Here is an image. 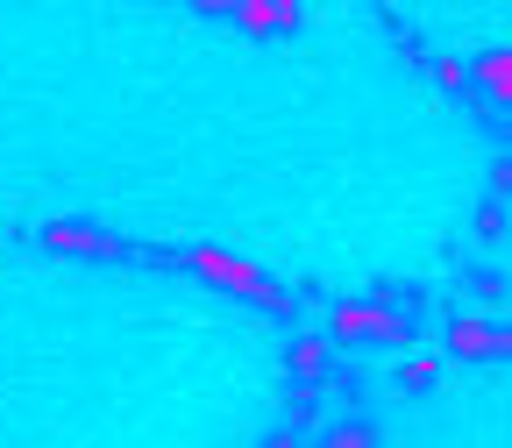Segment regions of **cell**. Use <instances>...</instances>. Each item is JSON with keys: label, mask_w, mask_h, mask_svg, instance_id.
<instances>
[{"label": "cell", "mask_w": 512, "mask_h": 448, "mask_svg": "<svg viewBox=\"0 0 512 448\" xmlns=\"http://www.w3.org/2000/svg\"><path fill=\"white\" fill-rule=\"evenodd\" d=\"M43 249H50V256H86V264H100V256H114V235H100L93 221H50V228H43Z\"/></svg>", "instance_id": "cell-3"}, {"label": "cell", "mask_w": 512, "mask_h": 448, "mask_svg": "<svg viewBox=\"0 0 512 448\" xmlns=\"http://www.w3.org/2000/svg\"><path fill=\"white\" fill-rule=\"evenodd\" d=\"M192 8H200V15H235L242 0H192Z\"/></svg>", "instance_id": "cell-9"}, {"label": "cell", "mask_w": 512, "mask_h": 448, "mask_svg": "<svg viewBox=\"0 0 512 448\" xmlns=\"http://www.w3.org/2000/svg\"><path fill=\"white\" fill-rule=\"evenodd\" d=\"M448 356H456V363H491V356H512V328H491V320L477 313H463L456 320V328H448Z\"/></svg>", "instance_id": "cell-2"}, {"label": "cell", "mask_w": 512, "mask_h": 448, "mask_svg": "<svg viewBox=\"0 0 512 448\" xmlns=\"http://www.w3.org/2000/svg\"><path fill=\"white\" fill-rule=\"evenodd\" d=\"M328 441H342V448H356V441H377V427H335Z\"/></svg>", "instance_id": "cell-8"}, {"label": "cell", "mask_w": 512, "mask_h": 448, "mask_svg": "<svg viewBox=\"0 0 512 448\" xmlns=\"http://www.w3.org/2000/svg\"><path fill=\"white\" fill-rule=\"evenodd\" d=\"M192 271H200V278H214L221 292H242V299H278L271 292V278L264 271H256V264H242V256H228V249H192Z\"/></svg>", "instance_id": "cell-1"}, {"label": "cell", "mask_w": 512, "mask_h": 448, "mask_svg": "<svg viewBox=\"0 0 512 448\" xmlns=\"http://www.w3.org/2000/svg\"><path fill=\"white\" fill-rule=\"evenodd\" d=\"M299 0H242V8H235V22L249 29V36H292L299 29Z\"/></svg>", "instance_id": "cell-4"}, {"label": "cell", "mask_w": 512, "mask_h": 448, "mask_svg": "<svg viewBox=\"0 0 512 448\" xmlns=\"http://www.w3.org/2000/svg\"><path fill=\"white\" fill-rule=\"evenodd\" d=\"M434 384H441V363H434V356H420V363H406L399 392H413V399H420V392H434Z\"/></svg>", "instance_id": "cell-7"}, {"label": "cell", "mask_w": 512, "mask_h": 448, "mask_svg": "<svg viewBox=\"0 0 512 448\" xmlns=\"http://www.w3.org/2000/svg\"><path fill=\"white\" fill-rule=\"evenodd\" d=\"M292 370L299 377H328V342H292Z\"/></svg>", "instance_id": "cell-6"}, {"label": "cell", "mask_w": 512, "mask_h": 448, "mask_svg": "<svg viewBox=\"0 0 512 448\" xmlns=\"http://www.w3.org/2000/svg\"><path fill=\"white\" fill-rule=\"evenodd\" d=\"M477 93L484 100H498V107H512V50H477Z\"/></svg>", "instance_id": "cell-5"}]
</instances>
